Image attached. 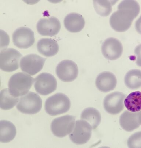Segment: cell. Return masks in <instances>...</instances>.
<instances>
[{"label": "cell", "instance_id": "cell-27", "mask_svg": "<svg viewBox=\"0 0 141 148\" xmlns=\"http://www.w3.org/2000/svg\"><path fill=\"white\" fill-rule=\"evenodd\" d=\"M135 29L138 33L141 34V16L135 23Z\"/></svg>", "mask_w": 141, "mask_h": 148}, {"label": "cell", "instance_id": "cell-13", "mask_svg": "<svg viewBox=\"0 0 141 148\" xmlns=\"http://www.w3.org/2000/svg\"><path fill=\"white\" fill-rule=\"evenodd\" d=\"M101 51L103 56L107 60H116L123 54V46L117 39L108 38L103 42L101 46Z\"/></svg>", "mask_w": 141, "mask_h": 148}, {"label": "cell", "instance_id": "cell-5", "mask_svg": "<svg viewBox=\"0 0 141 148\" xmlns=\"http://www.w3.org/2000/svg\"><path fill=\"white\" fill-rule=\"evenodd\" d=\"M22 56L13 48H7L0 52V68L6 72H12L19 68V61Z\"/></svg>", "mask_w": 141, "mask_h": 148}, {"label": "cell", "instance_id": "cell-20", "mask_svg": "<svg viewBox=\"0 0 141 148\" xmlns=\"http://www.w3.org/2000/svg\"><path fill=\"white\" fill-rule=\"evenodd\" d=\"M80 118L88 122L92 126L93 130H96L98 127L101 119L100 112L92 107L84 109L82 112Z\"/></svg>", "mask_w": 141, "mask_h": 148}, {"label": "cell", "instance_id": "cell-14", "mask_svg": "<svg viewBox=\"0 0 141 148\" xmlns=\"http://www.w3.org/2000/svg\"><path fill=\"white\" fill-rule=\"evenodd\" d=\"M61 27L60 21L54 17L41 19L37 25V32L40 35L50 37L57 35L60 32Z\"/></svg>", "mask_w": 141, "mask_h": 148}, {"label": "cell", "instance_id": "cell-15", "mask_svg": "<svg viewBox=\"0 0 141 148\" xmlns=\"http://www.w3.org/2000/svg\"><path fill=\"white\" fill-rule=\"evenodd\" d=\"M117 81L116 77L112 73L104 72L99 74L95 82L97 88L103 92L113 90L116 87Z\"/></svg>", "mask_w": 141, "mask_h": 148}, {"label": "cell", "instance_id": "cell-9", "mask_svg": "<svg viewBox=\"0 0 141 148\" xmlns=\"http://www.w3.org/2000/svg\"><path fill=\"white\" fill-rule=\"evenodd\" d=\"M46 60L45 58L35 54L24 56L20 62L21 69L24 72L34 76L41 71Z\"/></svg>", "mask_w": 141, "mask_h": 148}, {"label": "cell", "instance_id": "cell-16", "mask_svg": "<svg viewBox=\"0 0 141 148\" xmlns=\"http://www.w3.org/2000/svg\"><path fill=\"white\" fill-rule=\"evenodd\" d=\"M64 25L67 30L71 33L80 32L84 29L85 21L81 14L72 13L67 15L64 19Z\"/></svg>", "mask_w": 141, "mask_h": 148}, {"label": "cell", "instance_id": "cell-10", "mask_svg": "<svg viewBox=\"0 0 141 148\" xmlns=\"http://www.w3.org/2000/svg\"><path fill=\"white\" fill-rule=\"evenodd\" d=\"M56 73L60 80L65 82H70L77 77L78 69L77 64L72 60H63L58 64Z\"/></svg>", "mask_w": 141, "mask_h": 148}, {"label": "cell", "instance_id": "cell-7", "mask_svg": "<svg viewBox=\"0 0 141 148\" xmlns=\"http://www.w3.org/2000/svg\"><path fill=\"white\" fill-rule=\"evenodd\" d=\"M92 128L88 122L84 120L76 121L73 131L69 134L71 141L78 145L88 142L92 136Z\"/></svg>", "mask_w": 141, "mask_h": 148}, {"label": "cell", "instance_id": "cell-19", "mask_svg": "<svg viewBox=\"0 0 141 148\" xmlns=\"http://www.w3.org/2000/svg\"><path fill=\"white\" fill-rule=\"evenodd\" d=\"M15 126L9 121L1 120L0 122V141L7 143L13 140L16 134Z\"/></svg>", "mask_w": 141, "mask_h": 148}, {"label": "cell", "instance_id": "cell-8", "mask_svg": "<svg viewBox=\"0 0 141 148\" xmlns=\"http://www.w3.org/2000/svg\"><path fill=\"white\" fill-rule=\"evenodd\" d=\"M35 90L39 94L47 95L54 92L57 87L55 77L48 73H42L35 79Z\"/></svg>", "mask_w": 141, "mask_h": 148}, {"label": "cell", "instance_id": "cell-6", "mask_svg": "<svg viewBox=\"0 0 141 148\" xmlns=\"http://www.w3.org/2000/svg\"><path fill=\"white\" fill-rule=\"evenodd\" d=\"M76 118L73 116L65 115L53 120L51 124V130L54 135L62 138L70 134L75 125Z\"/></svg>", "mask_w": 141, "mask_h": 148}, {"label": "cell", "instance_id": "cell-26", "mask_svg": "<svg viewBox=\"0 0 141 148\" xmlns=\"http://www.w3.org/2000/svg\"><path fill=\"white\" fill-rule=\"evenodd\" d=\"M134 52L136 56L137 65L141 67V44L137 46L135 48Z\"/></svg>", "mask_w": 141, "mask_h": 148}, {"label": "cell", "instance_id": "cell-2", "mask_svg": "<svg viewBox=\"0 0 141 148\" xmlns=\"http://www.w3.org/2000/svg\"><path fill=\"white\" fill-rule=\"evenodd\" d=\"M35 80L30 75L23 72H18L11 77L8 83L9 92L17 97L26 95Z\"/></svg>", "mask_w": 141, "mask_h": 148}, {"label": "cell", "instance_id": "cell-18", "mask_svg": "<svg viewBox=\"0 0 141 148\" xmlns=\"http://www.w3.org/2000/svg\"><path fill=\"white\" fill-rule=\"evenodd\" d=\"M37 50L43 56L51 57L55 55L59 51V46L57 42L49 38H42L37 44Z\"/></svg>", "mask_w": 141, "mask_h": 148}, {"label": "cell", "instance_id": "cell-1", "mask_svg": "<svg viewBox=\"0 0 141 148\" xmlns=\"http://www.w3.org/2000/svg\"><path fill=\"white\" fill-rule=\"evenodd\" d=\"M118 9L110 17V25L117 32H126L129 29L133 21L139 14L140 6L136 1H123L118 5Z\"/></svg>", "mask_w": 141, "mask_h": 148}, {"label": "cell", "instance_id": "cell-4", "mask_svg": "<svg viewBox=\"0 0 141 148\" xmlns=\"http://www.w3.org/2000/svg\"><path fill=\"white\" fill-rule=\"evenodd\" d=\"M42 103L41 97L36 93L30 91L20 98L16 108L22 113L33 115L41 111Z\"/></svg>", "mask_w": 141, "mask_h": 148}, {"label": "cell", "instance_id": "cell-22", "mask_svg": "<svg viewBox=\"0 0 141 148\" xmlns=\"http://www.w3.org/2000/svg\"><path fill=\"white\" fill-rule=\"evenodd\" d=\"M124 83L127 88L136 90L141 87V71L139 69L130 70L125 77Z\"/></svg>", "mask_w": 141, "mask_h": 148}, {"label": "cell", "instance_id": "cell-21", "mask_svg": "<svg viewBox=\"0 0 141 148\" xmlns=\"http://www.w3.org/2000/svg\"><path fill=\"white\" fill-rule=\"evenodd\" d=\"M125 107L129 111L138 112L141 110V92L135 91L131 93L125 98Z\"/></svg>", "mask_w": 141, "mask_h": 148}, {"label": "cell", "instance_id": "cell-3", "mask_svg": "<svg viewBox=\"0 0 141 148\" xmlns=\"http://www.w3.org/2000/svg\"><path fill=\"white\" fill-rule=\"evenodd\" d=\"M71 106L69 98L64 94L59 93L49 97L46 99L45 108L47 114L55 116L67 112Z\"/></svg>", "mask_w": 141, "mask_h": 148}, {"label": "cell", "instance_id": "cell-11", "mask_svg": "<svg viewBox=\"0 0 141 148\" xmlns=\"http://www.w3.org/2000/svg\"><path fill=\"white\" fill-rule=\"evenodd\" d=\"M126 95L120 92L109 94L105 97L103 106L108 114L112 115L119 114L124 108V101Z\"/></svg>", "mask_w": 141, "mask_h": 148}, {"label": "cell", "instance_id": "cell-17", "mask_svg": "<svg viewBox=\"0 0 141 148\" xmlns=\"http://www.w3.org/2000/svg\"><path fill=\"white\" fill-rule=\"evenodd\" d=\"M119 122L122 128L129 132H132L138 129L140 125L138 118V112L125 111L120 116Z\"/></svg>", "mask_w": 141, "mask_h": 148}, {"label": "cell", "instance_id": "cell-12", "mask_svg": "<svg viewBox=\"0 0 141 148\" xmlns=\"http://www.w3.org/2000/svg\"><path fill=\"white\" fill-rule=\"evenodd\" d=\"M12 37L13 44L21 49L29 48L35 42L34 32L27 27H21L16 29Z\"/></svg>", "mask_w": 141, "mask_h": 148}, {"label": "cell", "instance_id": "cell-28", "mask_svg": "<svg viewBox=\"0 0 141 148\" xmlns=\"http://www.w3.org/2000/svg\"><path fill=\"white\" fill-rule=\"evenodd\" d=\"M138 118H139L140 123L141 125V110L139 112H138Z\"/></svg>", "mask_w": 141, "mask_h": 148}, {"label": "cell", "instance_id": "cell-24", "mask_svg": "<svg viewBox=\"0 0 141 148\" xmlns=\"http://www.w3.org/2000/svg\"><path fill=\"white\" fill-rule=\"evenodd\" d=\"M115 1H93L94 8L97 13L101 16H107L112 11V6Z\"/></svg>", "mask_w": 141, "mask_h": 148}, {"label": "cell", "instance_id": "cell-23", "mask_svg": "<svg viewBox=\"0 0 141 148\" xmlns=\"http://www.w3.org/2000/svg\"><path fill=\"white\" fill-rule=\"evenodd\" d=\"M18 97L12 95L7 88L1 91L0 107L2 110H7L13 108L18 103Z\"/></svg>", "mask_w": 141, "mask_h": 148}, {"label": "cell", "instance_id": "cell-25", "mask_svg": "<svg viewBox=\"0 0 141 148\" xmlns=\"http://www.w3.org/2000/svg\"><path fill=\"white\" fill-rule=\"evenodd\" d=\"M127 145L129 148H141V131L131 135L127 140Z\"/></svg>", "mask_w": 141, "mask_h": 148}]
</instances>
